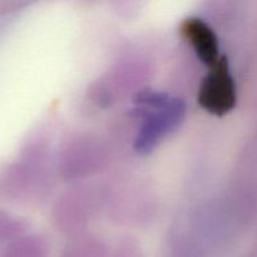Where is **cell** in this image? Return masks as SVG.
Instances as JSON below:
<instances>
[{"label": "cell", "instance_id": "6da1fadb", "mask_svg": "<svg viewBox=\"0 0 257 257\" xmlns=\"http://www.w3.org/2000/svg\"><path fill=\"white\" fill-rule=\"evenodd\" d=\"M198 103L203 109L216 115L230 112L236 103V89L226 58L211 67L198 93Z\"/></svg>", "mask_w": 257, "mask_h": 257}, {"label": "cell", "instance_id": "7a4b0ae2", "mask_svg": "<svg viewBox=\"0 0 257 257\" xmlns=\"http://www.w3.org/2000/svg\"><path fill=\"white\" fill-rule=\"evenodd\" d=\"M185 115V104L181 100H168L148 115L136 140L138 152H148L168 132L175 130Z\"/></svg>", "mask_w": 257, "mask_h": 257}, {"label": "cell", "instance_id": "3957f363", "mask_svg": "<svg viewBox=\"0 0 257 257\" xmlns=\"http://www.w3.org/2000/svg\"><path fill=\"white\" fill-rule=\"evenodd\" d=\"M181 32L205 64L213 67L221 59L217 37L203 20L198 18L186 19L182 23Z\"/></svg>", "mask_w": 257, "mask_h": 257}, {"label": "cell", "instance_id": "277c9868", "mask_svg": "<svg viewBox=\"0 0 257 257\" xmlns=\"http://www.w3.org/2000/svg\"><path fill=\"white\" fill-rule=\"evenodd\" d=\"M2 257H45L44 243L35 236L15 238L7 246Z\"/></svg>", "mask_w": 257, "mask_h": 257}, {"label": "cell", "instance_id": "5b68a950", "mask_svg": "<svg viewBox=\"0 0 257 257\" xmlns=\"http://www.w3.org/2000/svg\"><path fill=\"white\" fill-rule=\"evenodd\" d=\"M27 228L24 221L13 217L9 213L0 210V241L12 240L18 237Z\"/></svg>", "mask_w": 257, "mask_h": 257}]
</instances>
